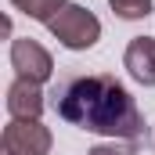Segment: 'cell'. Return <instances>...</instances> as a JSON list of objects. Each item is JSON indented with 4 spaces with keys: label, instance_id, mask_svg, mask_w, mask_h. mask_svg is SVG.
Returning a JSON list of instances; mask_svg holds the SVG:
<instances>
[{
    "label": "cell",
    "instance_id": "obj_8",
    "mask_svg": "<svg viewBox=\"0 0 155 155\" xmlns=\"http://www.w3.org/2000/svg\"><path fill=\"white\" fill-rule=\"evenodd\" d=\"M112 4V11H116L119 18H144V15H152V0H108Z\"/></svg>",
    "mask_w": 155,
    "mask_h": 155
},
{
    "label": "cell",
    "instance_id": "obj_3",
    "mask_svg": "<svg viewBox=\"0 0 155 155\" xmlns=\"http://www.w3.org/2000/svg\"><path fill=\"white\" fill-rule=\"evenodd\" d=\"M51 134L36 119H15L4 130V155H47Z\"/></svg>",
    "mask_w": 155,
    "mask_h": 155
},
{
    "label": "cell",
    "instance_id": "obj_5",
    "mask_svg": "<svg viewBox=\"0 0 155 155\" xmlns=\"http://www.w3.org/2000/svg\"><path fill=\"white\" fill-rule=\"evenodd\" d=\"M123 65H126V72L137 83L155 87V40L152 36H134L126 54H123Z\"/></svg>",
    "mask_w": 155,
    "mask_h": 155
},
{
    "label": "cell",
    "instance_id": "obj_9",
    "mask_svg": "<svg viewBox=\"0 0 155 155\" xmlns=\"http://www.w3.org/2000/svg\"><path fill=\"white\" fill-rule=\"evenodd\" d=\"M90 155H137V152H134V148H116V144H112V148L101 144V148H94Z\"/></svg>",
    "mask_w": 155,
    "mask_h": 155
},
{
    "label": "cell",
    "instance_id": "obj_1",
    "mask_svg": "<svg viewBox=\"0 0 155 155\" xmlns=\"http://www.w3.org/2000/svg\"><path fill=\"white\" fill-rule=\"evenodd\" d=\"M54 108L65 123L79 130L137 141L144 137V119L130 90L116 76H72L54 90Z\"/></svg>",
    "mask_w": 155,
    "mask_h": 155
},
{
    "label": "cell",
    "instance_id": "obj_4",
    "mask_svg": "<svg viewBox=\"0 0 155 155\" xmlns=\"http://www.w3.org/2000/svg\"><path fill=\"white\" fill-rule=\"evenodd\" d=\"M11 61H15V69H18V76L22 79H33V83H43V79L51 76V54L40 47L36 40H15L11 43Z\"/></svg>",
    "mask_w": 155,
    "mask_h": 155
},
{
    "label": "cell",
    "instance_id": "obj_2",
    "mask_svg": "<svg viewBox=\"0 0 155 155\" xmlns=\"http://www.w3.org/2000/svg\"><path fill=\"white\" fill-rule=\"evenodd\" d=\"M47 29L61 40L69 51H87V47H94L97 36H101V22H97L87 7H76V4H65V7L47 22Z\"/></svg>",
    "mask_w": 155,
    "mask_h": 155
},
{
    "label": "cell",
    "instance_id": "obj_7",
    "mask_svg": "<svg viewBox=\"0 0 155 155\" xmlns=\"http://www.w3.org/2000/svg\"><path fill=\"white\" fill-rule=\"evenodd\" d=\"M18 11H25L29 18H40V22H51L54 18V11H61L65 7V0H11Z\"/></svg>",
    "mask_w": 155,
    "mask_h": 155
},
{
    "label": "cell",
    "instance_id": "obj_6",
    "mask_svg": "<svg viewBox=\"0 0 155 155\" xmlns=\"http://www.w3.org/2000/svg\"><path fill=\"white\" fill-rule=\"evenodd\" d=\"M7 112L15 119H40L43 112V94H40V83L33 79H15L11 90H7Z\"/></svg>",
    "mask_w": 155,
    "mask_h": 155
}]
</instances>
